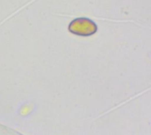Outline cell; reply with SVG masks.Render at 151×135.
I'll use <instances>...</instances> for the list:
<instances>
[{"label":"cell","mask_w":151,"mask_h":135,"mask_svg":"<svg viewBox=\"0 0 151 135\" xmlns=\"http://www.w3.org/2000/svg\"><path fill=\"white\" fill-rule=\"evenodd\" d=\"M70 33L79 36H91L97 32L96 23L85 17L76 18L72 20L68 26Z\"/></svg>","instance_id":"cell-1"}]
</instances>
